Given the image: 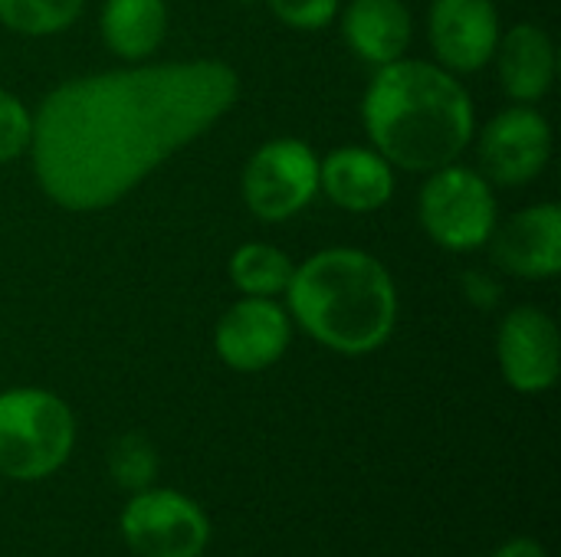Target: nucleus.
<instances>
[{
	"mask_svg": "<svg viewBox=\"0 0 561 557\" xmlns=\"http://www.w3.org/2000/svg\"><path fill=\"white\" fill-rule=\"evenodd\" d=\"M240 95L227 62H161L82 76L53 89L33 118V171L49 200L85 213L122 200Z\"/></svg>",
	"mask_w": 561,
	"mask_h": 557,
	"instance_id": "nucleus-1",
	"label": "nucleus"
},
{
	"mask_svg": "<svg viewBox=\"0 0 561 557\" xmlns=\"http://www.w3.org/2000/svg\"><path fill=\"white\" fill-rule=\"evenodd\" d=\"M365 128L378 154L404 171H437L473 138V102L450 69L394 59L365 92Z\"/></svg>",
	"mask_w": 561,
	"mask_h": 557,
	"instance_id": "nucleus-2",
	"label": "nucleus"
},
{
	"mask_svg": "<svg viewBox=\"0 0 561 557\" xmlns=\"http://www.w3.org/2000/svg\"><path fill=\"white\" fill-rule=\"evenodd\" d=\"M286 295L296 322L319 345L348 358L378 351L398 322V292L388 269L348 246L322 250L296 266Z\"/></svg>",
	"mask_w": 561,
	"mask_h": 557,
	"instance_id": "nucleus-3",
	"label": "nucleus"
},
{
	"mask_svg": "<svg viewBox=\"0 0 561 557\" xmlns=\"http://www.w3.org/2000/svg\"><path fill=\"white\" fill-rule=\"evenodd\" d=\"M76 443V420L62 397L39 387L0 394V476L36 483L59 473Z\"/></svg>",
	"mask_w": 561,
	"mask_h": 557,
	"instance_id": "nucleus-4",
	"label": "nucleus"
},
{
	"mask_svg": "<svg viewBox=\"0 0 561 557\" xmlns=\"http://www.w3.org/2000/svg\"><path fill=\"white\" fill-rule=\"evenodd\" d=\"M417 213L431 240L450 253H470L490 243L496 230V197L470 167H437L421 190Z\"/></svg>",
	"mask_w": 561,
	"mask_h": 557,
	"instance_id": "nucleus-5",
	"label": "nucleus"
},
{
	"mask_svg": "<svg viewBox=\"0 0 561 557\" xmlns=\"http://www.w3.org/2000/svg\"><path fill=\"white\" fill-rule=\"evenodd\" d=\"M125 545L135 557H201L210 545L204 509L178 489L135 492L118 519Z\"/></svg>",
	"mask_w": 561,
	"mask_h": 557,
	"instance_id": "nucleus-6",
	"label": "nucleus"
},
{
	"mask_svg": "<svg viewBox=\"0 0 561 557\" xmlns=\"http://www.w3.org/2000/svg\"><path fill=\"white\" fill-rule=\"evenodd\" d=\"M319 194V158L296 138L266 141L243 167V200L266 220L283 223L296 217Z\"/></svg>",
	"mask_w": 561,
	"mask_h": 557,
	"instance_id": "nucleus-7",
	"label": "nucleus"
},
{
	"mask_svg": "<svg viewBox=\"0 0 561 557\" xmlns=\"http://www.w3.org/2000/svg\"><path fill=\"white\" fill-rule=\"evenodd\" d=\"M552 154V128L549 121L529 108L516 105L500 112L480 138V164L490 181L503 187L529 184L542 174Z\"/></svg>",
	"mask_w": 561,
	"mask_h": 557,
	"instance_id": "nucleus-8",
	"label": "nucleus"
},
{
	"mask_svg": "<svg viewBox=\"0 0 561 557\" xmlns=\"http://www.w3.org/2000/svg\"><path fill=\"white\" fill-rule=\"evenodd\" d=\"M500 371L519 394H542L559 381L561 345L556 322L533 305L510 312L496 338Z\"/></svg>",
	"mask_w": 561,
	"mask_h": 557,
	"instance_id": "nucleus-9",
	"label": "nucleus"
},
{
	"mask_svg": "<svg viewBox=\"0 0 561 557\" xmlns=\"http://www.w3.org/2000/svg\"><path fill=\"white\" fill-rule=\"evenodd\" d=\"M289 338H293V325L286 312L273 299L247 295L217 322L214 348L227 368L256 374L273 368L286 355Z\"/></svg>",
	"mask_w": 561,
	"mask_h": 557,
	"instance_id": "nucleus-10",
	"label": "nucleus"
},
{
	"mask_svg": "<svg viewBox=\"0 0 561 557\" xmlns=\"http://www.w3.org/2000/svg\"><path fill=\"white\" fill-rule=\"evenodd\" d=\"M500 43V16L493 0H434L431 7V46L444 69L477 72Z\"/></svg>",
	"mask_w": 561,
	"mask_h": 557,
	"instance_id": "nucleus-11",
	"label": "nucleus"
},
{
	"mask_svg": "<svg viewBox=\"0 0 561 557\" xmlns=\"http://www.w3.org/2000/svg\"><path fill=\"white\" fill-rule=\"evenodd\" d=\"M493 240V259L523 279H552L561 269V210L539 204L519 210Z\"/></svg>",
	"mask_w": 561,
	"mask_h": 557,
	"instance_id": "nucleus-12",
	"label": "nucleus"
},
{
	"mask_svg": "<svg viewBox=\"0 0 561 557\" xmlns=\"http://www.w3.org/2000/svg\"><path fill=\"white\" fill-rule=\"evenodd\" d=\"M319 190L352 213H371L391 200L394 174L391 164L368 148H339L319 161Z\"/></svg>",
	"mask_w": 561,
	"mask_h": 557,
	"instance_id": "nucleus-13",
	"label": "nucleus"
},
{
	"mask_svg": "<svg viewBox=\"0 0 561 557\" xmlns=\"http://www.w3.org/2000/svg\"><path fill=\"white\" fill-rule=\"evenodd\" d=\"M493 56L500 62L503 89L516 102H536L556 82V46L549 33L533 23H519L500 36Z\"/></svg>",
	"mask_w": 561,
	"mask_h": 557,
	"instance_id": "nucleus-14",
	"label": "nucleus"
},
{
	"mask_svg": "<svg viewBox=\"0 0 561 557\" xmlns=\"http://www.w3.org/2000/svg\"><path fill=\"white\" fill-rule=\"evenodd\" d=\"M345 43L375 66L404 59L411 43V16L401 0H352L342 16Z\"/></svg>",
	"mask_w": 561,
	"mask_h": 557,
	"instance_id": "nucleus-15",
	"label": "nucleus"
},
{
	"mask_svg": "<svg viewBox=\"0 0 561 557\" xmlns=\"http://www.w3.org/2000/svg\"><path fill=\"white\" fill-rule=\"evenodd\" d=\"M168 33L164 0H105L102 36L105 46L122 59L151 56Z\"/></svg>",
	"mask_w": 561,
	"mask_h": 557,
	"instance_id": "nucleus-16",
	"label": "nucleus"
},
{
	"mask_svg": "<svg viewBox=\"0 0 561 557\" xmlns=\"http://www.w3.org/2000/svg\"><path fill=\"white\" fill-rule=\"evenodd\" d=\"M293 259L266 243H247L230 256V279L243 295L253 299H273L289 289L293 282Z\"/></svg>",
	"mask_w": 561,
	"mask_h": 557,
	"instance_id": "nucleus-17",
	"label": "nucleus"
},
{
	"mask_svg": "<svg viewBox=\"0 0 561 557\" xmlns=\"http://www.w3.org/2000/svg\"><path fill=\"white\" fill-rule=\"evenodd\" d=\"M82 10V0H0V20L23 36H53Z\"/></svg>",
	"mask_w": 561,
	"mask_h": 557,
	"instance_id": "nucleus-18",
	"label": "nucleus"
},
{
	"mask_svg": "<svg viewBox=\"0 0 561 557\" xmlns=\"http://www.w3.org/2000/svg\"><path fill=\"white\" fill-rule=\"evenodd\" d=\"M108 476L128 496H135L141 489H151L154 479H158V453L148 443V437H141V433L118 437L112 453H108Z\"/></svg>",
	"mask_w": 561,
	"mask_h": 557,
	"instance_id": "nucleus-19",
	"label": "nucleus"
},
{
	"mask_svg": "<svg viewBox=\"0 0 561 557\" xmlns=\"http://www.w3.org/2000/svg\"><path fill=\"white\" fill-rule=\"evenodd\" d=\"M30 138H33V115L16 95L0 89V164L30 151Z\"/></svg>",
	"mask_w": 561,
	"mask_h": 557,
	"instance_id": "nucleus-20",
	"label": "nucleus"
},
{
	"mask_svg": "<svg viewBox=\"0 0 561 557\" xmlns=\"http://www.w3.org/2000/svg\"><path fill=\"white\" fill-rule=\"evenodd\" d=\"M266 3L286 26L296 30H319L339 10V0H266Z\"/></svg>",
	"mask_w": 561,
	"mask_h": 557,
	"instance_id": "nucleus-21",
	"label": "nucleus"
},
{
	"mask_svg": "<svg viewBox=\"0 0 561 557\" xmlns=\"http://www.w3.org/2000/svg\"><path fill=\"white\" fill-rule=\"evenodd\" d=\"M463 286H467V292H470V299L477 302V305H493L496 299H500V289L486 279V276H480V272H467L463 276Z\"/></svg>",
	"mask_w": 561,
	"mask_h": 557,
	"instance_id": "nucleus-22",
	"label": "nucleus"
},
{
	"mask_svg": "<svg viewBox=\"0 0 561 557\" xmlns=\"http://www.w3.org/2000/svg\"><path fill=\"white\" fill-rule=\"evenodd\" d=\"M493 557H549V555H546V548H542L536 538H510V542H503V545L496 548V555Z\"/></svg>",
	"mask_w": 561,
	"mask_h": 557,
	"instance_id": "nucleus-23",
	"label": "nucleus"
},
{
	"mask_svg": "<svg viewBox=\"0 0 561 557\" xmlns=\"http://www.w3.org/2000/svg\"><path fill=\"white\" fill-rule=\"evenodd\" d=\"M233 3H260V0H233Z\"/></svg>",
	"mask_w": 561,
	"mask_h": 557,
	"instance_id": "nucleus-24",
	"label": "nucleus"
}]
</instances>
